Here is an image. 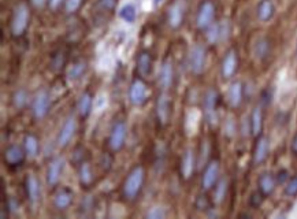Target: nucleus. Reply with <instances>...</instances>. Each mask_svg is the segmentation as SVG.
I'll return each instance as SVG.
<instances>
[{"label": "nucleus", "mask_w": 297, "mask_h": 219, "mask_svg": "<svg viewBox=\"0 0 297 219\" xmlns=\"http://www.w3.org/2000/svg\"><path fill=\"white\" fill-rule=\"evenodd\" d=\"M144 178H145V173L141 166L134 167L129 175L126 177L125 184H124V195L126 199L133 200L136 199L137 195L140 193V190L144 185Z\"/></svg>", "instance_id": "obj_1"}, {"label": "nucleus", "mask_w": 297, "mask_h": 219, "mask_svg": "<svg viewBox=\"0 0 297 219\" xmlns=\"http://www.w3.org/2000/svg\"><path fill=\"white\" fill-rule=\"evenodd\" d=\"M29 7L25 3H19L18 6L14 8L11 19V33L15 37H19L25 33V30L28 29L29 25Z\"/></svg>", "instance_id": "obj_2"}, {"label": "nucleus", "mask_w": 297, "mask_h": 219, "mask_svg": "<svg viewBox=\"0 0 297 219\" xmlns=\"http://www.w3.org/2000/svg\"><path fill=\"white\" fill-rule=\"evenodd\" d=\"M215 18V4L211 0H204L199 10H197L196 15V25L200 30H206L208 26L214 24Z\"/></svg>", "instance_id": "obj_3"}, {"label": "nucleus", "mask_w": 297, "mask_h": 219, "mask_svg": "<svg viewBox=\"0 0 297 219\" xmlns=\"http://www.w3.org/2000/svg\"><path fill=\"white\" fill-rule=\"evenodd\" d=\"M206 62H207V51L203 45H195L189 52V69L193 74L200 76L206 70Z\"/></svg>", "instance_id": "obj_4"}, {"label": "nucleus", "mask_w": 297, "mask_h": 219, "mask_svg": "<svg viewBox=\"0 0 297 219\" xmlns=\"http://www.w3.org/2000/svg\"><path fill=\"white\" fill-rule=\"evenodd\" d=\"M216 103H218V92L215 89H208L207 93L204 95L203 106H204V115L207 119L208 125L215 126L218 121L216 115Z\"/></svg>", "instance_id": "obj_5"}, {"label": "nucleus", "mask_w": 297, "mask_h": 219, "mask_svg": "<svg viewBox=\"0 0 297 219\" xmlns=\"http://www.w3.org/2000/svg\"><path fill=\"white\" fill-rule=\"evenodd\" d=\"M186 12V3L185 0H175L167 11V22L171 29H178L182 25Z\"/></svg>", "instance_id": "obj_6"}, {"label": "nucleus", "mask_w": 297, "mask_h": 219, "mask_svg": "<svg viewBox=\"0 0 297 219\" xmlns=\"http://www.w3.org/2000/svg\"><path fill=\"white\" fill-rule=\"evenodd\" d=\"M49 108H51V97L48 95V92L42 90L39 92L33 100L32 104V111L36 119H42L45 118L49 113Z\"/></svg>", "instance_id": "obj_7"}, {"label": "nucleus", "mask_w": 297, "mask_h": 219, "mask_svg": "<svg viewBox=\"0 0 297 219\" xmlns=\"http://www.w3.org/2000/svg\"><path fill=\"white\" fill-rule=\"evenodd\" d=\"M148 88L144 81L141 80L133 81L129 89V100L133 106H143L144 103L148 100Z\"/></svg>", "instance_id": "obj_8"}, {"label": "nucleus", "mask_w": 297, "mask_h": 219, "mask_svg": "<svg viewBox=\"0 0 297 219\" xmlns=\"http://www.w3.org/2000/svg\"><path fill=\"white\" fill-rule=\"evenodd\" d=\"M219 178V162L218 160H212L207 165L204 169L202 177V186L204 190H210L214 188Z\"/></svg>", "instance_id": "obj_9"}, {"label": "nucleus", "mask_w": 297, "mask_h": 219, "mask_svg": "<svg viewBox=\"0 0 297 219\" xmlns=\"http://www.w3.org/2000/svg\"><path fill=\"white\" fill-rule=\"evenodd\" d=\"M126 134H127V129H126V125L124 122H117L114 125L111 133H110V138H108L110 148L113 151L122 149V147L125 145Z\"/></svg>", "instance_id": "obj_10"}, {"label": "nucleus", "mask_w": 297, "mask_h": 219, "mask_svg": "<svg viewBox=\"0 0 297 219\" xmlns=\"http://www.w3.org/2000/svg\"><path fill=\"white\" fill-rule=\"evenodd\" d=\"M237 66H238V58H237V52L234 49H230L227 51L225 55V58L222 60V67H220V71H222V77L225 80H229L232 78L236 71H237Z\"/></svg>", "instance_id": "obj_11"}, {"label": "nucleus", "mask_w": 297, "mask_h": 219, "mask_svg": "<svg viewBox=\"0 0 297 219\" xmlns=\"http://www.w3.org/2000/svg\"><path fill=\"white\" fill-rule=\"evenodd\" d=\"M77 131V122H76V119L73 118V117H69V118L66 119V122L62 126V129L59 131V136H58V145L59 147H66V145H69V142L72 141L73 136H74V133Z\"/></svg>", "instance_id": "obj_12"}, {"label": "nucleus", "mask_w": 297, "mask_h": 219, "mask_svg": "<svg viewBox=\"0 0 297 219\" xmlns=\"http://www.w3.org/2000/svg\"><path fill=\"white\" fill-rule=\"evenodd\" d=\"M63 167H65V159L63 158H55L48 167L47 172V182L49 186H55V185L59 182L60 175L63 172Z\"/></svg>", "instance_id": "obj_13"}, {"label": "nucleus", "mask_w": 297, "mask_h": 219, "mask_svg": "<svg viewBox=\"0 0 297 219\" xmlns=\"http://www.w3.org/2000/svg\"><path fill=\"white\" fill-rule=\"evenodd\" d=\"M156 117L161 125H166L170 118V97L167 93H161L156 101Z\"/></svg>", "instance_id": "obj_14"}, {"label": "nucleus", "mask_w": 297, "mask_h": 219, "mask_svg": "<svg viewBox=\"0 0 297 219\" xmlns=\"http://www.w3.org/2000/svg\"><path fill=\"white\" fill-rule=\"evenodd\" d=\"M244 99V87L240 81H234V83L229 87L227 90V101L233 108H238L241 106Z\"/></svg>", "instance_id": "obj_15"}, {"label": "nucleus", "mask_w": 297, "mask_h": 219, "mask_svg": "<svg viewBox=\"0 0 297 219\" xmlns=\"http://www.w3.org/2000/svg\"><path fill=\"white\" fill-rule=\"evenodd\" d=\"M195 165H196V159H195V152L192 149H186L184 156L181 159V174L185 179H189L193 173H195Z\"/></svg>", "instance_id": "obj_16"}, {"label": "nucleus", "mask_w": 297, "mask_h": 219, "mask_svg": "<svg viewBox=\"0 0 297 219\" xmlns=\"http://www.w3.org/2000/svg\"><path fill=\"white\" fill-rule=\"evenodd\" d=\"M268 148H270V144H268L267 137H259L256 141L255 151H254V163L255 165H261L267 159Z\"/></svg>", "instance_id": "obj_17"}, {"label": "nucleus", "mask_w": 297, "mask_h": 219, "mask_svg": "<svg viewBox=\"0 0 297 219\" xmlns=\"http://www.w3.org/2000/svg\"><path fill=\"white\" fill-rule=\"evenodd\" d=\"M25 149H22L18 145H10L8 148L4 151V160L6 163L11 165V166H17L21 165L25 159Z\"/></svg>", "instance_id": "obj_18"}, {"label": "nucleus", "mask_w": 297, "mask_h": 219, "mask_svg": "<svg viewBox=\"0 0 297 219\" xmlns=\"http://www.w3.org/2000/svg\"><path fill=\"white\" fill-rule=\"evenodd\" d=\"M256 14L260 22H268L275 14V6L273 0H260V3L256 8Z\"/></svg>", "instance_id": "obj_19"}, {"label": "nucleus", "mask_w": 297, "mask_h": 219, "mask_svg": "<svg viewBox=\"0 0 297 219\" xmlns=\"http://www.w3.org/2000/svg\"><path fill=\"white\" fill-rule=\"evenodd\" d=\"M174 80V70H172L171 60H167L162 65L161 73H159V84L163 89H169L172 85Z\"/></svg>", "instance_id": "obj_20"}, {"label": "nucleus", "mask_w": 297, "mask_h": 219, "mask_svg": "<svg viewBox=\"0 0 297 219\" xmlns=\"http://www.w3.org/2000/svg\"><path fill=\"white\" fill-rule=\"evenodd\" d=\"M251 131L254 136H259L263 129V113H261L260 107L254 108V111L251 114Z\"/></svg>", "instance_id": "obj_21"}, {"label": "nucleus", "mask_w": 297, "mask_h": 219, "mask_svg": "<svg viewBox=\"0 0 297 219\" xmlns=\"http://www.w3.org/2000/svg\"><path fill=\"white\" fill-rule=\"evenodd\" d=\"M26 193L32 203H36L40 197V184L35 175H29L26 178Z\"/></svg>", "instance_id": "obj_22"}, {"label": "nucleus", "mask_w": 297, "mask_h": 219, "mask_svg": "<svg viewBox=\"0 0 297 219\" xmlns=\"http://www.w3.org/2000/svg\"><path fill=\"white\" fill-rule=\"evenodd\" d=\"M270 49H271L270 42H268L266 37H261L254 45V55H255L256 59L263 60L270 55Z\"/></svg>", "instance_id": "obj_23"}, {"label": "nucleus", "mask_w": 297, "mask_h": 219, "mask_svg": "<svg viewBox=\"0 0 297 219\" xmlns=\"http://www.w3.org/2000/svg\"><path fill=\"white\" fill-rule=\"evenodd\" d=\"M259 189L263 195H271L275 189V178L268 174V173H264L263 175H260L259 178Z\"/></svg>", "instance_id": "obj_24"}, {"label": "nucleus", "mask_w": 297, "mask_h": 219, "mask_svg": "<svg viewBox=\"0 0 297 219\" xmlns=\"http://www.w3.org/2000/svg\"><path fill=\"white\" fill-rule=\"evenodd\" d=\"M77 108L81 117H88L90 111H92V108H93V99H92V96L89 93H86V92L83 93V95L80 96Z\"/></svg>", "instance_id": "obj_25"}, {"label": "nucleus", "mask_w": 297, "mask_h": 219, "mask_svg": "<svg viewBox=\"0 0 297 219\" xmlns=\"http://www.w3.org/2000/svg\"><path fill=\"white\" fill-rule=\"evenodd\" d=\"M151 66H152V59H151V55L148 52H141L138 55V59H137V67H138V73L145 77L148 76L149 71H151Z\"/></svg>", "instance_id": "obj_26"}, {"label": "nucleus", "mask_w": 297, "mask_h": 219, "mask_svg": "<svg viewBox=\"0 0 297 219\" xmlns=\"http://www.w3.org/2000/svg\"><path fill=\"white\" fill-rule=\"evenodd\" d=\"M118 15L121 19H124L127 24H133L136 21L137 18V10L136 7L133 6L131 3H127V4H124V6L119 8Z\"/></svg>", "instance_id": "obj_27"}, {"label": "nucleus", "mask_w": 297, "mask_h": 219, "mask_svg": "<svg viewBox=\"0 0 297 219\" xmlns=\"http://www.w3.org/2000/svg\"><path fill=\"white\" fill-rule=\"evenodd\" d=\"M72 200L73 195L69 190H60L59 193H56V196H55L54 204L58 210H66L72 204Z\"/></svg>", "instance_id": "obj_28"}, {"label": "nucleus", "mask_w": 297, "mask_h": 219, "mask_svg": "<svg viewBox=\"0 0 297 219\" xmlns=\"http://www.w3.org/2000/svg\"><path fill=\"white\" fill-rule=\"evenodd\" d=\"M24 149L29 158H36L37 154H39V141H37L36 137L32 136V134L25 137Z\"/></svg>", "instance_id": "obj_29"}, {"label": "nucleus", "mask_w": 297, "mask_h": 219, "mask_svg": "<svg viewBox=\"0 0 297 219\" xmlns=\"http://www.w3.org/2000/svg\"><path fill=\"white\" fill-rule=\"evenodd\" d=\"M226 192H227V181L225 178L219 179L216 185H215V190H214V202L216 204H220V203L225 200L226 197Z\"/></svg>", "instance_id": "obj_30"}, {"label": "nucleus", "mask_w": 297, "mask_h": 219, "mask_svg": "<svg viewBox=\"0 0 297 219\" xmlns=\"http://www.w3.org/2000/svg\"><path fill=\"white\" fill-rule=\"evenodd\" d=\"M206 39L210 44H218L220 42L219 24H212L206 29Z\"/></svg>", "instance_id": "obj_31"}, {"label": "nucleus", "mask_w": 297, "mask_h": 219, "mask_svg": "<svg viewBox=\"0 0 297 219\" xmlns=\"http://www.w3.org/2000/svg\"><path fill=\"white\" fill-rule=\"evenodd\" d=\"M86 70V65L84 63V62H78L76 65H73L69 71H67V77L69 80H72V81H76L78 78L83 77V74Z\"/></svg>", "instance_id": "obj_32"}, {"label": "nucleus", "mask_w": 297, "mask_h": 219, "mask_svg": "<svg viewBox=\"0 0 297 219\" xmlns=\"http://www.w3.org/2000/svg\"><path fill=\"white\" fill-rule=\"evenodd\" d=\"M93 179V175H92V170H90V166L88 163H83L81 167H80V181L83 185H89Z\"/></svg>", "instance_id": "obj_33"}, {"label": "nucleus", "mask_w": 297, "mask_h": 219, "mask_svg": "<svg viewBox=\"0 0 297 219\" xmlns=\"http://www.w3.org/2000/svg\"><path fill=\"white\" fill-rule=\"evenodd\" d=\"M12 101H14V106L17 107L18 110L24 108L26 104H28V93L25 89H19L17 90L14 96H12Z\"/></svg>", "instance_id": "obj_34"}, {"label": "nucleus", "mask_w": 297, "mask_h": 219, "mask_svg": "<svg viewBox=\"0 0 297 219\" xmlns=\"http://www.w3.org/2000/svg\"><path fill=\"white\" fill-rule=\"evenodd\" d=\"M236 131H237V125L233 117H227L225 119V124H223V133L227 138H233L236 136Z\"/></svg>", "instance_id": "obj_35"}, {"label": "nucleus", "mask_w": 297, "mask_h": 219, "mask_svg": "<svg viewBox=\"0 0 297 219\" xmlns=\"http://www.w3.org/2000/svg\"><path fill=\"white\" fill-rule=\"evenodd\" d=\"M166 210L163 207H159V206H155L149 210L147 213V218L148 219H165L166 218Z\"/></svg>", "instance_id": "obj_36"}, {"label": "nucleus", "mask_w": 297, "mask_h": 219, "mask_svg": "<svg viewBox=\"0 0 297 219\" xmlns=\"http://www.w3.org/2000/svg\"><path fill=\"white\" fill-rule=\"evenodd\" d=\"M115 3H117V0H97L95 7L99 11H113L114 7H115Z\"/></svg>", "instance_id": "obj_37"}, {"label": "nucleus", "mask_w": 297, "mask_h": 219, "mask_svg": "<svg viewBox=\"0 0 297 219\" xmlns=\"http://www.w3.org/2000/svg\"><path fill=\"white\" fill-rule=\"evenodd\" d=\"M220 28V42H226L230 37V32H232V26H230V21H222L219 24Z\"/></svg>", "instance_id": "obj_38"}, {"label": "nucleus", "mask_w": 297, "mask_h": 219, "mask_svg": "<svg viewBox=\"0 0 297 219\" xmlns=\"http://www.w3.org/2000/svg\"><path fill=\"white\" fill-rule=\"evenodd\" d=\"M107 96L104 95V93H99V95L96 96L95 101H93V108H95L97 113H100V111H103L107 107Z\"/></svg>", "instance_id": "obj_39"}, {"label": "nucleus", "mask_w": 297, "mask_h": 219, "mask_svg": "<svg viewBox=\"0 0 297 219\" xmlns=\"http://www.w3.org/2000/svg\"><path fill=\"white\" fill-rule=\"evenodd\" d=\"M285 193L288 196H291V197L297 196V175L288 181V184L285 186Z\"/></svg>", "instance_id": "obj_40"}, {"label": "nucleus", "mask_w": 297, "mask_h": 219, "mask_svg": "<svg viewBox=\"0 0 297 219\" xmlns=\"http://www.w3.org/2000/svg\"><path fill=\"white\" fill-rule=\"evenodd\" d=\"M83 4V0H65V10L69 14L76 12Z\"/></svg>", "instance_id": "obj_41"}, {"label": "nucleus", "mask_w": 297, "mask_h": 219, "mask_svg": "<svg viewBox=\"0 0 297 219\" xmlns=\"http://www.w3.org/2000/svg\"><path fill=\"white\" fill-rule=\"evenodd\" d=\"M261 200H263V193H254L252 195V197H251V204L252 206H255V207H257L259 204L261 203Z\"/></svg>", "instance_id": "obj_42"}, {"label": "nucleus", "mask_w": 297, "mask_h": 219, "mask_svg": "<svg viewBox=\"0 0 297 219\" xmlns=\"http://www.w3.org/2000/svg\"><path fill=\"white\" fill-rule=\"evenodd\" d=\"M63 3V0H48V4H49V8L52 10H56L59 8V6Z\"/></svg>", "instance_id": "obj_43"}, {"label": "nucleus", "mask_w": 297, "mask_h": 219, "mask_svg": "<svg viewBox=\"0 0 297 219\" xmlns=\"http://www.w3.org/2000/svg\"><path fill=\"white\" fill-rule=\"evenodd\" d=\"M8 207H10V210H11L12 213H15V211H17V210L19 208V204L15 202L14 199H11V200L8 202Z\"/></svg>", "instance_id": "obj_44"}, {"label": "nucleus", "mask_w": 297, "mask_h": 219, "mask_svg": "<svg viewBox=\"0 0 297 219\" xmlns=\"http://www.w3.org/2000/svg\"><path fill=\"white\" fill-rule=\"evenodd\" d=\"M286 179H288V172H286V170H281L278 174V181L282 184Z\"/></svg>", "instance_id": "obj_45"}, {"label": "nucleus", "mask_w": 297, "mask_h": 219, "mask_svg": "<svg viewBox=\"0 0 297 219\" xmlns=\"http://www.w3.org/2000/svg\"><path fill=\"white\" fill-rule=\"evenodd\" d=\"M32 1V4L35 7H37V8H42V7H44V4L47 3V0H30Z\"/></svg>", "instance_id": "obj_46"}, {"label": "nucleus", "mask_w": 297, "mask_h": 219, "mask_svg": "<svg viewBox=\"0 0 297 219\" xmlns=\"http://www.w3.org/2000/svg\"><path fill=\"white\" fill-rule=\"evenodd\" d=\"M292 151L297 155V136L293 138V141H292Z\"/></svg>", "instance_id": "obj_47"}, {"label": "nucleus", "mask_w": 297, "mask_h": 219, "mask_svg": "<svg viewBox=\"0 0 297 219\" xmlns=\"http://www.w3.org/2000/svg\"><path fill=\"white\" fill-rule=\"evenodd\" d=\"M162 1H163V0H155V4H159Z\"/></svg>", "instance_id": "obj_48"}, {"label": "nucleus", "mask_w": 297, "mask_h": 219, "mask_svg": "<svg viewBox=\"0 0 297 219\" xmlns=\"http://www.w3.org/2000/svg\"><path fill=\"white\" fill-rule=\"evenodd\" d=\"M296 56H297V49H296Z\"/></svg>", "instance_id": "obj_49"}]
</instances>
